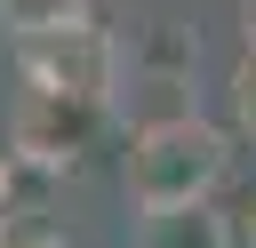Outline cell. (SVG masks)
<instances>
[{
    "label": "cell",
    "instance_id": "1",
    "mask_svg": "<svg viewBox=\"0 0 256 248\" xmlns=\"http://www.w3.org/2000/svg\"><path fill=\"white\" fill-rule=\"evenodd\" d=\"M224 168H232V144H224L216 120H200V112H160V120H144V128L128 136L120 184H128L136 208H160V200H200V192H216Z\"/></svg>",
    "mask_w": 256,
    "mask_h": 248
},
{
    "label": "cell",
    "instance_id": "2",
    "mask_svg": "<svg viewBox=\"0 0 256 248\" xmlns=\"http://www.w3.org/2000/svg\"><path fill=\"white\" fill-rule=\"evenodd\" d=\"M16 40V72L24 88H48V96H80V104H104L120 96V72H128V48L80 16V24H48V32H8Z\"/></svg>",
    "mask_w": 256,
    "mask_h": 248
},
{
    "label": "cell",
    "instance_id": "3",
    "mask_svg": "<svg viewBox=\"0 0 256 248\" xmlns=\"http://www.w3.org/2000/svg\"><path fill=\"white\" fill-rule=\"evenodd\" d=\"M96 128H104V104H80V96L24 88L16 120H8V152H24V168L56 176V168H80V152L96 144Z\"/></svg>",
    "mask_w": 256,
    "mask_h": 248
},
{
    "label": "cell",
    "instance_id": "4",
    "mask_svg": "<svg viewBox=\"0 0 256 248\" xmlns=\"http://www.w3.org/2000/svg\"><path fill=\"white\" fill-rule=\"evenodd\" d=\"M136 248H232V216L216 208V192L200 200H160V208H136Z\"/></svg>",
    "mask_w": 256,
    "mask_h": 248
},
{
    "label": "cell",
    "instance_id": "5",
    "mask_svg": "<svg viewBox=\"0 0 256 248\" xmlns=\"http://www.w3.org/2000/svg\"><path fill=\"white\" fill-rule=\"evenodd\" d=\"M80 16H96V0H0V32H48Z\"/></svg>",
    "mask_w": 256,
    "mask_h": 248
},
{
    "label": "cell",
    "instance_id": "6",
    "mask_svg": "<svg viewBox=\"0 0 256 248\" xmlns=\"http://www.w3.org/2000/svg\"><path fill=\"white\" fill-rule=\"evenodd\" d=\"M0 248H64V232H56L40 208H8V216H0Z\"/></svg>",
    "mask_w": 256,
    "mask_h": 248
},
{
    "label": "cell",
    "instance_id": "7",
    "mask_svg": "<svg viewBox=\"0 0 256 248\" xmlns=\"http://www.w3.org/2000/svg\"><path fill=\"white\" fill-rule=\"evenodd\" d=\"M232 128L256 136V48H240V64H232Z\"/></svg>",
    "mask_w": 256,
    "mask_h": 248
},
{
    "label": "cell",
    "instance_id": "8",
    "mask_svg": "<svg viewBox=\"0 0 256 248\" xmlns=\"http://www.w3.org/2000/svg\"><path fill=\"white\" fill-rule=\"evenodd\" d=\"M16 192H24V152H0V216L16 208Z\"/></svg>",
    "mask_w": 256,
    "mask_h": 248
},
{
    "label": "cell",
    "instance_id": "9",
    "mask_svg": "<svg viewBox=\"0 0 256 248\" xmlns=\"http://www.w3.org/2000/svg\"><path fill=\"white\" fill-rule=\"evenodd\" d=\"M240 48H256V0H240Z\"/></svg>",
    "mask_w": 256,
    "mask_h": 248
},
{
    "label": "cell",
    "instance_id": "10",
    "mask_svg": "<svg viewBox=\"0 0 256 248\" xmlns=\"http://www.w3.org/2000/svg\"><path fill=\"white\" fill-rule=\"evenodd\" d=\"M248 248H256V208H248Z\"/></svg>",
    "mask_w": 256,
    "mask_h": 248
}]
</instances>
